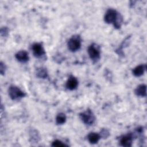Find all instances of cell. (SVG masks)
Listing matches in <instances>:
<instances>
[{
  "label": "cell",
  "instance_id": "obj_12",
  "mask_svg": "<svg viewBox=\"0 0 147 147\" xmlns=\"http://www.w3.org/2000/svg\"><path fill=\"white\" fill-rule=\"evenodd\" d=\"M145 69V66L144 65H140L136 67L133 70V74L136 76H140L143 75Z\"/></svg>",
  "mask_w": 147,
  "mask_h": 147
},
{
  "label": "cell",
  "instance_id": "obj_15",
  "mask_svg": "<svg viewBox=\"0 0 147 147\" xmlns=\"http://www.w3.org/2000/svg\"><path fill=\"white\" fill-rule=\"evenodd\" d=\"M52 146H57V147H61V146H65L66 145L63 144L61 141L59 140H55L52 142Z\"/></svg>",
  "mask_w": 147,
  "mask_h": 147
},
{
  "label": "cell",
  "instance_id": "obj_8",
  "mask_svg": "<svg viewBox=\"0 0 147 147\" xmlns=\"http://www.w3.org/2000/svg\"><path fill=\"white\" fill-rule=\"evenodd\" d=\"M16 58L20 62H26L29 59L28 53L25 51H21L16 54Z\"/></svg>",
  "mask_w": 147,
  "mask_h": 147
},
{
  "label": "cell",
  "instance_id": "obj_5",
  "mask_svg": "<svg viewBox=\"0 0 147 147\" xmlns=\"http://www.w3.org/2000/svg\"><path fill=\"white\" fill-rule=\"evenodd\" d=\"M88 53L90 58L93 60H98L100 56V51L94 45H90L88 48Z\"/></svg>",
  "mask_w": 147,
  "mask_h": 147
},
{
  "label": "cell",
  "instance_id": "obj_4",
  "mask_svg": "<svg viewBox=\"0 0 147 147\" xmlns=\"http://www.w3.org/2000/svg\"><path fill=\"white\" fill-rule=\"evenodd\" d=\"M80 118L83 122L87 125H91L95 120V117L90 110H87L80 114Z\"/></svg>",
  "mask_w": 147,
  "mask_h": 147
},
{
  "label": "cell",
  "instance_id": "obj_13",
  "mask_svg": "<svg viewBox=\"0 0 147 147\" xmlns=\"http://www.w3.org/2000/svg\"><path fill=\"white\" fill-rule=\"evenodd\" d=\"M56 123L59 125L63 124L66 121V117L65 114L63 113L59 114L56 117Z\"/></svg>",
  "mask_w": 147,
  "mask_h": 147
},
{
  "label": "cell",
  "instance_id": "obj_10",
  "mask_svg": "<svg viewBox=\"0 0 147 147\" xmlns=\"http://www.w3.org/2000/svg\"><path fill=\"white\" fill-rule=\"evenodd\" d=\"M100 138V136L99 134L96 133H94V132L90 133L87 137L88 141L92 144L97 143L99 140Z\"/></svg>",
  "mask_w": 147,
  "mask_h": 147
},
{
  "label": "cell",
  "instance_id": "obj_1",
  "mask_svg": "<svg viewBox=\"0 0 147 147\" xmlns=\"http://www.w3.org/2000/svg\"><path fill=\"white\" fill-rule=\"evenodd\" d=\"M122 18L119 17L118 13L113 9H109L105 16V21L107 24L114 23L115 26H117L120 25L121 22Z\"/></svg>",
  "mask_w": 147,
  "mask_h": 147
},
{
  "label": "cell",
  "instance_id": "obj_16",
  "mask_svg": "<svg viewBox=\"0 0 147 147\" xmlns=\"http://www.w3.org/2000/svg\"><path fill=\"white\" fill-rule=\"evenodd\" d=\"M5 64L1 62V64H0V72L1 73L2 75H3L5 72Z\"/></svg>",
  "mask_w": 147,
  "mask_h": 147
},
{
  "label": "cell",
  "instance_id": "obj_14",
  "mask_svg": "<svg viewBox=\"0 0 147 147\" xmlns=\"http://www.w3.org/2000/svg\"><path fill=\"white\" fill-rule=\"evenodd\" d=\"M37 75L40 78H45V77H47V71L45 70V68H40L38 70L37 73Z\"/></svg>",
  "mask_w": 147,
  "mask_h": 147
},
{
  "label": "cell",
  "instance_id": "obj_9",
  "mask_svg": "<svg viewBox=\"0 0 147 147\" xmlns=\"http://www.w3.org/2000/svg\"><path fill=\"white\" fill-rule=\"evenodd\" d=\"M131 142H132V137L130 135H126V136H123L120 140V143L121 145L123 146H127V147L131 146Z\"/></svg>",
  "mask_w": 147,
  "mask_h": 147
},
{
  "label": "cell",
  "instance_id": "obj_2",
  "mask_svg": "<svg viewBox=\"0 0 147 147\" xmlns=\"http://www.w3.org/2000/svg\"><path fill=\"white\" fill-rule=\"evenodd\" d=\"M9 95L10 97L13 99H18L25 96V94L18 87L11 86L9 88Z\"/></svg>",
  "mask_w": 147,
  "mask_h": 147
},
{
  "label": "cell",
  "instance_id": "obj_3",
  "mask_svg": "<svg viewBox=\"0 0 147 147\" xmlns=\"http://www.w3.org/2000/svg\"><path fill=\"white\" fill-rule=\"evenodd\" d=\"M80 45H81L80 39L78 36L77 37L73 36L69 40L68 42V49L72 52H75L78 50L80 48Z\"/></svg>",
  "mask_w": 147,
  "mask_h": 147
},
{
  "label": "cell",
  "instance_id": "obj_11",
  "mask_svg": "<svg viewBox=\"0 0 147 147\" xmlns=\"http://www.w3.org/2000/svg\"><path fill=\"white\" fill-rule=\"evenodd\" d=\"M146 87L144 84H141L138 86L135 90V93L137 95L140 96H145L146 95Z\"/></svg>",
  "mask_w": 147,
  "mask_h": 147
},
{
  "label": "cell",
  "instance_id": "obj_6",
  "mask_svg": "<svg viewBox=\"0 0 147 147\" xmlns=\"http://www.w3.org/2000/svg\"><path fill=\"white\" fill-rule=\"evenodd\" d=\"M32 51L34 55L37 57H39L45 53L42 46L39 43H36L33 45Z\"/></svg>",
  "mask_w": 147,
  "mask_h": 147
},
{
  "label": "cell",
  "instance_id": "obj_7",
  "mask_svg": "<svg viewBox=\"0 0 147 147\" xmlns=\"http://www.w3.org/2000/svg\"><path fill=\"white\" fill-rule=\"evenodd\" d=\"M78 85V80L74 76H70L66 83L67 88L70 90H73L75 89L77 87Z\"/></svg>",
  "mask_w": 147,
  "mask_h": 147
}]
</instances>
